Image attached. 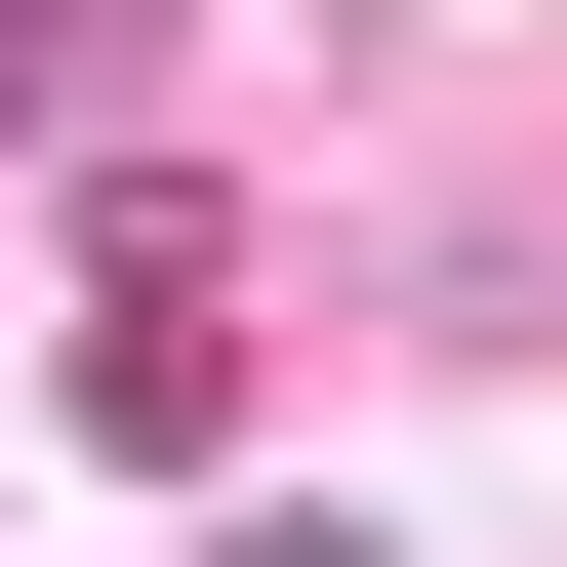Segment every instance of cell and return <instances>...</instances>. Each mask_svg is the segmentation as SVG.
<instances>
[{
	"instance_id": "1",
	"label": "cell",
	"mask_w": 567,
	"mask_h": 567,
	"mask_svg": "<svg viewBox=\"0 0 567 567\" xmlns=\"http://www.w3.org/2000/svg\"><path fill=\"white\" fill-rule=\"evenodd\" d=\"M244 567H365V527H244Z\"/></svg>"
}]
</instances>
